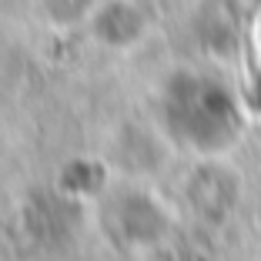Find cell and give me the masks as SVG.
<instances>
[{
  "instance_id": "obj_1",
  "label": "cell",
  "mask_w": 261,
  "mask_h": 261,
  "mask_svg": "<svg viewBox=\"0 0 261 261\" xmlns=\"http://www.w3.org/2000/svg\"><path fill=\"white\" fill-rule=\"evenodd\" d=\"M168 111L174 130L201 151H221L241 130L231 94L204 77H177L168 97Z\"/></svg>"
},
{
  "instance_id": "obj_2",
  "label": "cell",
  "mask_w": 261,
  "mask_h": 261,
  "mask_svg": "<svg viewBox=\"0 0 261 261\" xmlns=\"http://www.w3.org/2000/svg\"><path fill=\"white\" fill-rule=\"evenodd\" d=\"M258 57H261V23H258ZM258 91H261V77H258Z\"/></svg>"
}]
</instances>
